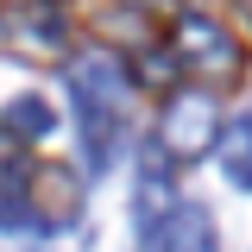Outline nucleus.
<instances>
[{"mask_svg": "<svg viewBox=\"0 0 252 252\" xmlns=\"http://www.w3.org/2000/svg\"><path fill=\"white\" fill-rule=\"evenodd\" d=\"M0 51L6 57H38V63L63 57V19L44 0H13V6H0Z\"/></svg>", "mask_w": 252, "mask_h": 252, "instance_id": "4", "label": "nucleus"}, {"mask_svg": "<svg viewBox=\"0 0 252 252\" xmlns=\"http://www.w3.org/2000/svg\"><path fill=\"white\" fill-rule=\"evenodd\" d=\"M0 132H19V139H51V132H57V114H51V101H44V94H13V101H6Z\"/></svg>", "mask_w": 252, "mask_h": 252, "instance_id": "8", "label": "nucleus"}, {"mask_svg": "<svg viewBox=\"0 0 252 252\" xmlns=\"http://www.w3.org/2000/svg\"><path fill=\"white\" fill-rule=\"evenodd\" d=\"M220 139V107L202 89H177L164 101V126H158V145L170 152V164H195L208 158Z\"/></svg>", "mask_w": 252, "mask_h": 252, "instance_id": "1", "label": "nucleus"}, {"mask_svg": "<svg viewBox=\"0 0 252 252\" xmlns=\"http://www.w3.org/2000/svg\"><path fill=\"white\" fill-rule=\"evenodd\" d=\"M26 215L38 220V233L76 227V215H82V177H76V164H38V170H26Z\"/></svg>", "mask_w": 252, "mask_h": 252, "instance_id": "3", "label": "nucleus"}, {"mask_svg": "<svg viewBox=\"0 0 252 252\" xmlns=\"http://www.w3.org/2000/svg\"><path fill=\"white\" fill-rule=\"evenodd\" d=\"M177 202H183V195H177V177H170V152H164V145H145V152H139V170H132V220H139V240H145Z\"/></svg>", "mask_w": 252, "mask_h": 252, "instance_id": "5", "label": "nucleus"}, {"mask_svg": "<svg viewBox=\"0 0 252 252\" xmlns=\"http://www.w3.org/2000/svg\"><path fill=\"white\" fill-rule=\"evenodd\" d=\"M145 246H189V252H208L215 246V220L202 215V208H195V202H177V208H170V215L158 220L152 233H145Z\"/></svg>", "mask_w": 252, "mask_h": 252, "instance_id": "6", "label": "nucleus"}, {"mask_svg": "<svg viewBox=\"0 0 252 252\" xmlns=\"http://www.w3.org/2000/svg\"><path fill=\"white\" fill-rule=\"evenodd\" d=\"M215 152H220V177H227L233 189H252V114H240V120L220 126Z\"/></svg>", "mask_w": 252, "mask_h": 252, "instance_id": "7", "label": "nucleus"}, {"mask_svg": "<svg viewBox=\"0 0 252 252\" xmlns=\"http://www.w3.org/2000/svg\"><path fill=\"white\" fill-rule=\"evenodd\" d=\"M170 63H177L183 76L220 82V76H233V69H240V44H233V32H227V26L202 19V13H189V19L170 26Z\"/></svg>", "mask_w": 252, "mask_h": 252, "instance_id": "2", "label": "nucleus"}]
</instances>
